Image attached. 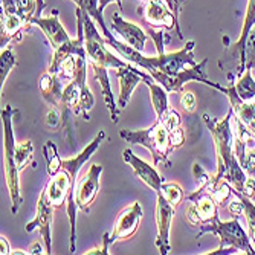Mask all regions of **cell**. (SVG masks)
Wrapping results in <instances>:
<instances>
[{
    "mask_svg": "<svg viewBox=\"0 0 255 255\" xmlns=\"http://www.w3.org/2000/svg\"><path fill=\"white\" fill-rule=\"evenodd\" d=\"M141 2H148V0H141Z\"/></svg>",
    "mask_w": 255,
    "mask_h": 255,
    "instance_id": "47",
    "label": "cell"
},
{
    "mask_svg": "<svg viewBox=\"0 0 255 255\" xmlns=\"http://www.w3.org/2000/svg\"><path fill=\"white\" fill-rule=\"evenodd\" d=\"M150 90V97H151V104L156 113V120L157 121H164L167 118V115L170 112L168 106V94L170 92L159 83H156L153 78H148L144 81Z\"/></svg>",
    "mask_w": 255,
    "mask_h": 255,
    "instance_id": "20",
    "label": "cell"
},
{
    "mask_svg": "<svg viewBox=\"0 0 255 255\" xmlns=\"http://www.w3.org/2000/svg\"><path fill=\"white\" fill-rule=\"evenodd\" d=\"M106 137L104 130H100L94 141L89 142V145L75 157L63 160L61 170L55 176H49V180L46 183V196H48L49 202L54 205V208H61L64 202H67V216L69 222H71V246H69V252H75L77 245V177L83 167L84 162H87L92 154H94L103 139Z\"/></svg>",
    "mask_w": 255,
    "mask_h": 255,
    "instance_id": "2",
    "label": "cell"
},
{
    "mask_svg": "<svg viewBox=\"0 0 255 255\" xmlns=\"http://www.w3.org/2000/svg\"><path fill=\"white\" fill-rule=\"evenodd\" d=\"M38 87H40V92H41L44 101L60 110L61 100H63V90H64V87L61 86V81H60V75L44 72L40 77Z\"/></svg>",
    "mask_w": 255,
    "mask_h": 255,
    "instance_id": "19",
    "label": "cell"
},
{
    "mask_svg": "<svg viewBox=\"0 0 255 255\" xmlns=\"http://www.w3.org/2000/svg\"><path fill=\"white\" fill-rule=\"evenodd\" d=\"M2 2V14L14 15L18 14V0H0Z\"/></svg>",
    "mask_w": 255,
    "mask_h": 255,
    "instance_id": "38",
    "label": "cell"
},
{
    "mask_svg": "<svg viewBox=\"0 0 255 255\" xmlns=\"http://www.w3.org/2000/svg\"><path fill=\"white\" fill-rule=\"evenodd\" d=\"M242 194H245L248 197H252L255 194V177H252V176L248 177V180L245 183V190H243Z\"/></svg>",
    "mask_w": 255,
    "mask_h": 255,
    "instance_id": "41",
    "label": "cell"
},
{
    "mask_svg": "<svg viewBox=\"0 0 255 255\" xmlns=\"http://www.w3.org/2000/svg\"><path fill=\"white\" fill-rule=\"evenodd\" d=\"M112 245V239H110V233H106L103 236V242L100 246L90 249L87 252H84L86 255H107L109 254V246Z\"/></svg>",
    "mask_w": 255,
    "mask_h": 255,
    "instance_id": "34",
    "label": "cell"
},
{
    "mask_svg": "<svg viewBox=\"0 0 255 255\" xmlns=\"http://www.w3.org/2000/svg\"><path fill=\"white\" fill-rule=\"evenodd\" d=\"M123 159L126 164H128L134 173V176L142 180L148 188H151L153 191H156V194L160 191L162 183H164V177H162L154 167H151L150 164H147L145 160H142L141 157H137L130 148L123 151Z\"/></svg>",
    "mask_w": 255,
    "mask_h": 255,
    "instance_id": "14",
    "label": "cell"
},
{
    "mask_svg": "<svg viewBox=\"0 0 255 255\" xmlns=\"http://www.w3.org/2000/svg\"><path fill=\"white\" fill-rule=\"evenodd\" d=\"M236 251H239V249H236V248H228V246H220L219 249H216V251H211V252H206V255H231V254H234Z\"/></svg>",
    "mask_w": 255,
    "mask_h": 255,
    "instance_id": "42",
    "label": "cell"
},
{
    "mask_svg": "<svg viewBox=\"0 0 255 255\" xmlns=\"http://www.w3.org/2000/svg\"><path fill=\"white\" fill-rule=\"evenodd\" d=\"M144 18L151 28H162L167 31H174L176 35L183 40L179 20L168 8L164 0H148L144 5Z\"/></svg>",
    "mask_w": 255,
    "mask_h": 255,
    "instance_id": "9",
    "label": "cell"
},
{
    "mask_svg": "<svg viewBox=\"0 0 255 255\" xmlns=\"http://www.w3.org/2000/svg\"><path fill=\"white\" fill-rule=\"evenodd\" d=\"M11 254H12V255H23V254H29V252H28V251H20V249H18V251H12Z\"/></svg>",
    "mask_w": 255,
    "mask_h": 255,
    "instance_id": "46",
    "label": "cell"
},
{
    "mask_svg": "<svg viewBox=\"0 0 255 255\" xmlns=\"http://www.w3.org/2000/svg\"><path fill=\"white\" fill-rule=\"evenodd\" d=\"M176 208L167 202V199L157 193L156 200V226H157V236H156V246L162 255H167L171 249L170 245V231L174 217Z\"/></svg>",
    "mask_w": 255,
    "mask_h": 255,
    "instance_id": "10",
    "label": "cell"
},
{
    "mask_svg": "<svg viewBox=\"0 0 255 255\" xmlns=\"http://www.w3.org/2000/svg\"><path fill=\"white\" fill-rule=\"evenodd\" d=\"M187 200L194 203L197 214H199V217L202 220V225L206 223V222H211L216 217H219V214H217L219 203L216 202L213 194L210 191H206L205 188H197V191L187 196Z\"/></svg>",
    "mask_w": 255,
    "mask_h": 255,
    "instance_id": "18",
    "label": "cell"
},
{
    "mask_svg": "<svg viewBox=\"0 0 255 255\" xmlns=\"http://www.w3.org/2000/svg\"><path fill=\"white\" fill-rule=\"evenodd\" d=\"M52 213H54V205L49 202L48 196H46V190L43 188L38 202H37V211L32 222H29L25 229L26 233H32L34 229H38V233L43 239L46 254H52V237H51V229H52Z\"/></svg>",
    "mask_w": 255,
    "mask_h": 255,
    "instance_id": "8",
    "label": "cell"
},
{
    "mask_svg": "<svg viewBox=\"0 0 255 255\" xmlns=\"http://www.w3.org/2000/svg\"><path fill=\"white\" fill-rule=\"evenodd\" d=\"M193 176H194V182H196V185H197L199 188H205L206 185L211 182V179H213L210 174H208V173L197 164V162L193 165Z\"/></svg>",
    "mask_w": 255,
    "mask_h": 255,
    "instance_id": "32",
    "label": "cell"
},
{
    "mask_svg": "<svg viewBox=\"0 0 255 255\" xmlns=\"http://www.w3.org/2000/svg\"><path fill=\"white\" fill-rule=\"evenodd\" d=\"M213 89H217L219 92H222L223 95L228 97L229 103H231V107L234 110V115L239 117L245 126L251 130V133L255 136V104L254 103H248V101H243L236 92V87L234 84L229 86V87H223L217 83H213L211 86Z\"/></svg>",
    "mask_w": 255,
    "mask_h": 255,
    "instance_id": "15",
    "label": "cell"
},
{
    "mask_svg": "<svg viewBox=\"0 0 255 255\" xmlns=\"http://www.w3.org/2000/svg\"><path fill=\"white\" fill-rule=\"evenodd\" d=\"M180 106L183 107L185 112L193 113L197 107V100L193 92H180Z\"/></svg>",
    "mask_w": 255,
    "mask_h": 255,
    "instance_id": "33",
    "label": "cell"
},
{
    "mask_svg": "<svg viewBox=\"0 0 255 255\" xmlns=\"http://www.w3.org/2000/svg\"><path fill=\"white\" fill-rule=\"evenodd\" d=\"M112 2H117V3H118V6H120V8H123L121 0H98V8H100V11L104 14V8H106L109 3H112Z\"/></svg>",
    "mask_w": 255,
    "mask_h": 255,
    "instance_id": "44",
    "label": "cell"
},
{
    "mask_svg": "<svg viewBox=\"0 0 255 255\" xmlns=\"http://www.w3.org/2000/svg\"><path fill=\"white\" fill-rule=\"evenodd\" d=\"M43 154L46 159V170H48L49 176H55L63 165V159L60 157L57 151V145L52 141H46L43 145Z\"/></svg>",
    "mask_w": 255,
    "mask_h": 255,
    "instance_id": "24",
    "label": "cell"
},
{
    "mask_svg": "<svg viewBox=\"0 0 255 255\" xmlns=\"http://www.w3.org/2000/svg\"><path fill=\"white\" fill-rule=\"evenodd\" d=\"M57 15H58V12L54 11V14L49 15V17H38V18L31 20V25H35L43 31V34L46 35V38H48V41L51 43L54 51L58 49L60 46H63V44H66V43H69L72 40L71 37L67 35L66 29L63 28V25L60 23Z\"/></svg>",
    "mask_w": 255,
    "mask_h": 255,
    "instance_id": "17",
    "label": "cell"
},
{
    "mask_svg": "<svg viewBox=\"0 0 255 255\" xmlns=\"http://www.w3.org/2000/svg\"><path fill=\"white\" fill-rule=\"evenodd\" d=\"M81 11L83 23H84V44H86V52L89 57L90 64H97L106 69H118L121 66H126L127 63L121 60L120 57L113 55L112 51L107 48V40L101 38V34L98 32L94 18H92L86 11Z\"/></svg>",
    "mask_w": 255,
    "mask_h": 255,
    "instance_id": "7",
    "label": "cell"
},
{
    "mask_svg": "<svg viewBox=\"0 0 255 255\" xmlns=\"http://www.w3.org/2000/svg\"><path fill=\"white\" fill-rule=\"evenodd\" d=\"M199 234L197 239H200L203 234L211 233L220 239V246H228V248H236L248 255H255V248L251 245L249 234L245 233L242 228L239 219H233L228 222H222L219 217L213 219L211 222H206L199 226Z\"/></svg>",
    "mask_w": 255,
    "mask_h": 255,
    "instance_id": "6",
    "label": "cell"
},
{
    "mask_svg": "<svg viewBox=\"0 0 255 255\" xmlns=\"http://www.w3.org/2000/svg\"><path fill=\"white\" fill-rule=\"evenodd\" d=\"M60 110L57 107H54L49 113H48V118H46V124L48 127H57L58 123H61V113H58Z\"/></svg>",
    "mask_w": 255,
    "mask_h": 255,
    "instance_id": "39",
    "label": "cell"
},
{
    "mask_svg": "<svg viewBox=\"0 0 255 255\" xmlns=\"http://www.w3.org/2000/svg\"><path fill=\"white\" fill-rule=\"evenodd\" d=\"M110 26L115 32H118L128 46H131L133 49L142 52L145 48V41H147V34L144 32L142 28H139L137 25L124 20L118 12L112 14V23Z\"/></svg>",
    "mask_w": 255,
    "mask_h": 255,
    "instance_id": "16",
    "label": "cell"
},
{
    "mask_svg": "<svg viewBox=\"0 0 255 255\" xmlns=\"http://www.w3.org/2000/svg\"><path fill=\"white\" fill-rule=\"evenodd\" d=\"M170 141H171V145L174 148H179V147L183 145V142H185V131H183V128L180 126L170 131Z\"/></svg>",
    "mask_w": 255,
    "mask_h": 255,
    "instance_id": "37",
    "label": "cell"
},
{
    "mask_svg": "<svg viewBox=\"0 0 255 255\" xmlns=\"http://www.w3.org/2000/svg\"><path fill=\"white\" fill-rule=\"evenodd\" d=\"M234 196L240 197V200L243 202V206H245V217H246V223H248V228H249V239H251V243L255 246V205L251 202V197L242 194L240 191L234 190Z\"/></svg>",
    "mask_w": 255,
    "mask_h": 255,
    "instance_id": "26",
    "label": "cell"
},
{
    "mask_svg": "<svg viewBox=\"0 0 255 255\" xmlns=\"http://www.w3.org/2000/svg\"><path fill=\"white\" fill-rule=\"evenodd\" d=\"M37 11V0H18V14L31 25V18Z\"/></svg>",
    "mask_w": 255,
    "mask_h": 255,
    "instance_id": "30",
    "label": "cell"
},
{
    "mask_svg": "<svg viewBox=\"0 0 255 255\" xmlns=\"http://www.w3.org/2000/svg\"><path fill=\"white\" fill-rule=\"evenodd\" d=\"M12 107L5 106L2 110V123H3V141H5V176H6V187L11 197V213L17 214L23 203L20 194V179L18 168L15 162V137L12 131Z\"/></svg>",
    "mask_w": 255,
    "mask_h": 255,
    "instance_id": "5",
    "label": "cell"
},
{
    "mask_svg": "<svg viewBox=\"0 0 255 255\" xmlns=\"http://www.w3.org/2000/svg\"><path fill=\"white\" fill-rule=\"evenodd\" d=\"M159 193L164 196L167 199V202L171 203L174 208H177L185 199H187L179 183H162V188Z\"/></svg>",
    "mask_w": 255,
    "mask_h": 255,
    "instance_id": "29",
    "label": "cell"
},
{
    "mask_svg": "<svg viewBox=\"0 0 255 255\" xmlns=\"http://www.w3.org/2000/svg\"><path fill=\"white\" fill-rule=\"evenodd\" d=\"M120 136L128 144H136L145 147L151 156L154 165L164 164L167 168L171 167L168 156L174 150L170 141V130L165 124V121H157L150 127L144 130H121Z\"/></svg>",
    "mask_w": 255,
    "mask_h": 255,
    "instance_id": "4",
    "label": "cell"
},
{
    "mask_svg": "<svg viewBox=\"0 0 255 255\" xmlns=\"http://www.w3.org/2000/svg\"><path fill=\"white\" fill-rule=\"evenodd\" d=\"M255 67V25L252 26L248 38H246V46H245V57L242 64L237 67L236 75L240 78L246 69H254Z\"/></svg>",
    "mask_w": 255,
    "mask_h": 255,
    "instance_id": "25",
    "label": "cell"
},
{
    "mask_svg": "<svg viewBox=\"0 0 255 255\" xmlns=\"http://www.w3.org/2000/svg\"><path fill=\"white\" fill-rule=\"evenodd\" d=\"M164 2L168 5V8L173 11V14L176 15V18L179 20V14H180V9H182V5L187 2V0H164Z\"/></svg>",
    "mask_w": 255,
    "mask_h": 255,
    "instance_id": "40",
    "label": "cell"
},
{
    "mask_svg": "<svg viewBox=\"0 0 255 255\" xmlns=\"http://www.w3.org/2000/svg\"><path fill=\"white\" fill-rule=\"evenodd\" d=\"M15 64H17V57L11 46H6L0 52V83H2V87Z\"/></svg>",
    "mask_w": 255,
    "mask_h": 255,
    "instance_id": "27",
    "label": "cell"
},
{
    "mask_svg": "<svg viewBox=\"0 0 255 255\" xmlns=\"http://www.w3.org/2000/svg\"><path fill=\"white\" fill-rule=\"evenodd\" d=\"M236 197H237V196H236ZM228 211H229L231 216L236 217V219H239L240 216L245 214V206H243V202L240 200V197H237V199H234V200H231V202L228 203Z\"/></svg>",
    "mask_w": 255,
    "mask_h": 255,
    "instance_id": "36",
    "label": "cell"
},
{
    "mask_svg": "<svg viewBox=\"0 0 255 255\" xmlns=\"http://www.w3.org/2000/svg\"><path fill=\"white\" fill-rule=\"evenodd\" d=\"M115 75H117V78L120 81V95H118V101H117L120 110L126 109V106L128 104L134 87L141 81L151 78V75L148 72L137 71V69H134L130 64L118 67L117 71H115Z\"/></svg>",
    "mask_w": 255,
    "mask_h": 255,
    "instance_id": "13",
    "label": "cell"
},
{
    "mask_svg": "<svg viewBox=\"0 0 255 255\" xmlns=\"http://www.w3.org/2000/svg\"><path fill=\"white\" fill-rule=\"evenodd\" d=\"M31 255H35V254H46V249H43V246H41V243L40 242H37V243H34L31 248H29V251H28Z\"/></svg>",
    "mask_w": 255,
    "mask_h": 255,
    "instance_id": "45",
    "label": "cell"
},
{
    "mask_svg": "<svg viewBox=\"0 0 255 255\" xmlns=\"http://www.w3.org/2000/svg\"><path fill=\"white\" fill-rule=\"evenodd\" d=\"M237 95L248 103L255 104V80L252 77L251 69H246L245 74L239 78V83L234 84Z\"/></svg>",
    "mask_w": 255,
    "mask_h": 255,
    "instance_id": "23",
    "label": "cell"
},
{
    "mask_svg": "<svg viewBox=\"0 0 255 255\" xmlns=\"http://www.w3.org/2000/svg\"><path fill=\"white\" fill-rule=\"evenodd\" d=\"M185 219H187V222L191 225V226H196L199 228L202 225V220L197 214V210H196V206L193 202H190V205L187 206V211H185Z\"/></svg>",
    "mask_w": 255,
    "mask_h": 255,
    "instance_id": "35",
    "label": "cell"
},
{
    "mask_svg": "<svg viewBox=\"0 0 255 255\" xmlns=\"http://www.w3.org/2000/svg\"><path fill=\"white\" fill-rule=\"evenodd\" d=\"M202 118L208 130L213 134L216 153H217V173L213 177V180L216 182L225 179L233 185L234 190L243 193L248 176L236 156L234 133L231 130V121L234 118L233 107H229L228 115L223 120H216L210 117L208 113H203Z\"/></svg>",
    "mask_w": 255,
    "mask_h": 255,
    "instance_id": "3",
    "label": "cell"
},
{
    "mask_svg": "<svg viewBox=\"0 0 255 255\" xmlns=\"http://www.w3.org/2000/svg\"><path fill=\"white\" fill-rule=\"evenodd\" d=\"M255 25V0H249L248 2V9H246V15L243 20V26H242V32L239 40L234 43V48H233V55H239V66L243 61L245 57V46H246V38L252 29V26Z\"/></svg>",
    "mask_w": 255,
    "mask_h": 255,
    "instance_id": "21",
    "label": "cell"
},
{
    "mask_svg": "<svg viewBox=\"0 0 255 255\" xmlns=\"http://www.w3.org/2000/svg\"><path fill=\"white\" fill-rule=\"evenodd\" d=\"M72 2L78 6V8H81L83 11H86L92 18H94L98 25H100V28H101V31H103V34H104V37H106V40H107V43L109 44H112L113 41H115V37L109 32V29H107V26H106V21H104V14L100 11V8H98V0H72Z\"/></svg>",
    "mask_w": 255,
    "mask_h": 255,
    "instance_id": "22",
    "label": "cell"
},
{
    "mask_svg": "<svg viewBox=\"0 0 255 255\" xmlns=\"http://www.w3.org/2000/svg\"><path fill=\"white\" fill-rule=\"evenodd\" d=\"M142 220V206L139 202H133L126 210H123L115 222L113 233H110L112 243L118 240H128L131 239L141 225Z\"/></svg>",
    "mask_w": 255,
    "mask_h": 255,
    "instance_id": "11",
    "label": "cell"
},
{
    "mask_svg": "<svg viewBox=\"0 0 255 255\" xmlns=\"http://www.w3.org/2000/svg\"><path fill=\"white\" fill-rule=\"evenodd\" d=\"M0 254H2V255L11 254L9 243H8V240H6V237H3V236H0Z\"/></svg>",
    "mask_w": 255,
    "mask_h": 255,
    "instance_id": "43",
    "label": "cell"
},
{
    "mask_svg": "<svg viewBox=\"0 0 255 255\" xmlns=\"http://www.w3.org/2000/svg\"><path fill=\"white\" fill-rule=\"evenodd\" d=\"M150 35L154 40L156 48H157L156 57H147L142 52L133 49L131 46L120 43L117 38H115V41L109 46L112 49L117 51L121 57H124L126 61H130L139 67H142L145 72H148L151 75V78L156 83L162 84L170 92L173 78L176 75H179L182 71H185V69L193 67L197 64L194 61V57H193V49H194L196 43L193 40L187 41V44H185L180 51L165 54L164 40L168 37H165L164 32H154V31H150Z\"/></svg>",
    "mask_w": 255,
    "mask_h": 255,
    "instance_id": "1",
    "label": "cell"
},
{
    "mask_svg": "<svg viewBox=\"0 0 255 255\" xmlns=\"http://www.w3.org/2000/svg\"><path fill=\"white\" fill-rule=\"evenodd\" d=\"M240 165L246 171V174L255 177V150L254 148L246 150L245 156L240 159Z\"/></svg>",
    "mask_w": 255,
    "mask_h": 255,
    "instance_id": "31",
    "label": "cell"
},
{
    "mask_svg": "<svg viewBox=\"0 0 255 255\" xmlns=\"http://www.w3.org/2000/svg\"><path fill=\"white\" fill-rule=\"evenodd\" d=\"M34 157V145L31 141H25L21 144H17L15 147V162L18 171H23L29 164H32Z\"/></svg>",
    "mask_w": 255,
    "mask_h": 255,
    "instance_id": "28",
    "label": "cell"
},
{
    "mask_svg": "<svg viewBox=\"0 0 255 255\" xmlns=\"http://www.w3.org/2000/svg\"><path fill=\"white\" fill-rule=\"evenodd\" d=\"M103 170H104L103 165L94 164L78 183L77 205L84 213H90L92 205L97 200V196L100 193V179H101Z\"/></svg>",
    "mask_w": 255,
    "mask_h": 255,
    "instance_id": "12",
    "label": "cell"
}]
</instances>
